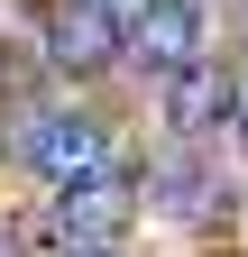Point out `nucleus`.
<instances>
[{
  "mask_svg": "<svg viewBox=\"0 0 248 257\" xmlns=\"http://www.w3.org/2000/svg\"><path fill=\"white\" fill-rule=\"evenodd\" d=\"M37 46L55 74H101L119 55V19L110 0H37Z\"/></svg>",
  "mask_w": 248,
  "mask_h": 257,
  "instance_id": "f03ea898",
  "label": "nucleus"
},
{
  "mask_svg": "<svg viewBox=\"0 0 248 257\" xmlns=\"http://www.w3.org/2000/svg\"><path fill=\"white\" fill-rule=\"evenodd\" d=\"M0 257H10V230H0Z\"/></svg>",
  "mask_w": 248,
  "mask_h": 257,
  "instance_id": "9b49d317",
  "label": "nucleus"
},
{
  "mask_svg": "<svg viewBox=\"0 0 248 257\" xmlns=\"http://www.w3.org/2000/svg\"><path fill=\"white\" fill-rule=\"evenodd\" d=\"M147 202H157L166 220H221V211H230V202H221V175H202L193 156H184V138L147 166Z\"/></svg>",
  "mask_w": 248,
  "mask_h": 257,
  "instance_id": "423d86ee",
  "label": "nucleus"
},
{
  "mask_svg": "<svg viewBox=\"0 0 248 257\" xmlns=\"http://www.w3.org/2000/svg\"><path fill=\"white\" fill-rule=\"evenodd\" d=\"M119 55L147 64V74H184V64L202 55V19H193V0H129Z\"/></svg>",
  "mask_w": 248,
  "mask_h": 257,
  "instance_id": "7ed1b4c3",
  "label": "nucleus"
},
{
  "mask_svg": "<svg viewBox=\"0 0 248 257\" xmlns=\"http://www.w3.org/2000/svg\"><path fill=\"white\" fill-rule=\"evenodd\" d=\"M239 147H248V101H239Z\"/></svg>",
  "mask_w": 248,
  "mask_h": 257,
  "instance_id": "1a4fd4ad",
  "label": "nucleus"
},
{
  "mask_svg": "<svg viewBox=\"0 0 248 257\" xmlns=\"http://www.w3.org/2000/svg\"><path fill=\"white\" fill-rule=\"evenodd\" d=\"M65 257H119V239H92V248H65Z\"/></svg>",
  "mask_w": 248,
  "mask_h": 257,
  "instance_id": "6e6552de",
  "label": "nucleus"
},
{
  "mask_svg": "<svg viewBox=\"0 0 248 257\" xmlns=\"http://www.w3.org/2000/svg\"><path fill=\"white\" fill-rule=\"evenodd\" d=\"M129 211H138V193H129V184H119L110 166H101V175H83V184H65V193H55V230H65L74 248H92V239H119V230H129Z\"/></svg>",
  "mask_w": 248,
  "mask_h": 257,
  "instance_id": "20e7f679",
  "label": "nucleus"
},
{
  "mask_svg": "<svg viewBox=\"0 0 248 257\" xmlns=\"http://www.w3.org/2000/svg\"><path fill=\"white\" fill-rule=\"evenodd\" d=\"M239 110V83L221 74V64H184V74H166V138H211V128H221Z\"/></svg>",
  "mask_w": 248,
  "mask_h": 257,
  "instance_id": "39448f33",
  "label": "nucleus"
},
{
  "mask_svg": "<svg viewBox=\"0 0 248 257\" xmlns=\"http://www.w3.org/2000/svg\"><path fill=\"white\" fill-rule=\"evenodd\" d=\"M10 156L37 184H83V175H101L110 166V128L101 119H83V110H19V128H10Z\"/></svg>",
  "mask_w": 248,
  "mask_h": 257,
  "instance_id": "f257e3e1",
  "label": "nucleus"
},
{
  "mask_svg": "<svg viewBox=\"0 0 248 257\" xmlns=\"http://www.w3.org/2000/svg\"><path fill=\"white\" fill-rule=\"evenodd\" d=\"M239 37H248V0H239Z\"/></svg>",
  "mask_w": 248,
  "mask_h": 257,
  "instance_id": "9d476101",
  "label": "nucleus"
},
{
  "mask_svg": "<svg viewBox=\"0 0 248 257\" xmlns=\"http://www.w3.org/2000/svg\"><path fill=\"white\" fill-rule=\"evenodd\" d=\"M19 83H37V55H28V64H19L10 46H0V92H19Z\"/></svg>",
  "mask_w": 248,
  "mask_h": 257,
  "instance_id": "0eeeda50",
  "label": "nucleus"
}]
</instances>
